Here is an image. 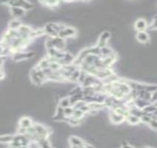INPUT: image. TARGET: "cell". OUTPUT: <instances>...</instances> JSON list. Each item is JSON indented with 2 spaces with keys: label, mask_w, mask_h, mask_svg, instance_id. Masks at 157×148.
Here are the masks:
<instances>
[{
  "label": "cell",
  "mask_w": 157,
  "mask_h": 148,
  "mask_svg": "<svg viewBox=\"0 0 157 148\" xmlns=\"http://www.w3.org/2000/svg\"><path fill=\"white\" fill-rule=\"evenodd\" d=\"M137 40L142 43H146L149 41V36L145 31H138L136 34Z\"/></svg>",
  "instance_id": "12"
},
{
  "label": "cell",
  "mask_w": 157,
  "mask_h": 148,
  "mask_svg": "<svg viewBox=\"0 0 157 148\" xmlns=\"http://www.w3.org/2000/svg\"><path fill=\"white\" fill-rule=\"evenodd\" d=\"M110 34L108 31H104L103 33H102L101 35L99 37L98 42H97L96 46H98L99 48H103L105 47L107 43V41L110 39Z\"/></svg>",
  "instance_id": "6"
},
{
  "label": "cell",
  "mask_w": 157,
  "mask_h": 148,
  "mask_svg": "<svg viewBox=\"0 0 157 148\" xmlns=\"http://www.w3.org/2000/svg\"><path fill=\"white\" fill-rule=\"evenodd\" d=\"M110 119L113 124H121L122 122H123L126 118H125V116H122V115L116 113L114 112L113 110H111V112H110Z\"/></svg>",
  "instance_id": "7"
},
{
  "label": "cell",
  "mask_w": 157,
  "mask_h": 148,
  "mask_svg": "<svg viewBox=\"0 0 157 148\" xmlns=\"http://www.w3.org/2000/svg\"><path fill=\"white\" fill-rule=\"evenodd\" d=\"M113 54V51H112L110 48L107 47V46L100 48V57L101 58L107 57V56H110Z\"/></svg>",
  "instance_id": "13"
},
{
  "label": "cell",
  "mask_w": 157,
  "mask_h": 148,
  "mask_svg": "<svg viewBox=\"0 0 157 148\" xmlns=\"http://www.w3.org/2000/svg\"><path fill=\"white\" fill-rule=\"evenodd\" d=\"M69 144L70 145L74 146H77V147H81V146H83L85 144V141H84L82 139L77 137L76 136H71L69 137L68 139Z\"/></svg>",
  "instance_id": "9"
},
{
  "label": "cell",
  "mask_w": 157,
  "mask_h": 148,
  "mask_svg": "<svg viewBox=\"0 0 157 148\" xmlns=\"http://www.w3.org/2000/svg\"><path fill=\"white\" fill-rule=\"evenodd\" d=\"M79 148H85V146L83 145V146H81V147H79Z\"/></svg>",
  "instance_id": "31"
},
{
  "label": "cell",
  "mask_w": 157,
  "mask_h": 148,
  "mask_svg": "<svg viewBox=\"0 0 157 148\" xmlns=\"http://www.w3.org/2000/svg\"><path fill=\"white\" fill-rule=\"evenodd\" d=\"M149 126L151 128L154 130H157V120H155V119H152L151 121H150Z\"/></svg>",
  "instance_id": "24"
},
{
  "label": "cell",
  "mask_w": 157,
  "mask_h": 148,
  "mask_svg": "<svg viewBox=\"0 0 157 148\" xmlns=\"http://www.w3.org/2000/svg\"><path fill=\"white\" fill-rule=\"evenodd\" d=\"M17 134H20V135H26L27 134V129L24 127H19L17 130Z\"/></svg>",
  "instance_id": "25"
},
{
  "label": "cell",
  "mask_w": 157,
  "mask_h": 148,
  "mask_svg": "<svg viewBox=\"0 0 157 148\" xmlns=\"http://www.w3.org/2000/svg\"><path fill=\"white\" fill-rule=\"evenodd\" d=\"M85 113L82 110L75 109L74 110V113H73L72 116L74 118H75V119H81V120H82V119L83 118V116H85Z\"/></svg>",
  "instance_id": "20"
},
{
  "label": "cell",
  "mask_w": 157,
  "mask_h": 148,
  "mask_svg": "<svg viewBox=\"0 0 157 148\" xmlns=\"http://www.w3.org/2000/svg\"><path fill=\"white\" fill-rule=\"evenodd\" d=\"M145 148H153V147H145Z\"/></svg>",
  "instance_id": "33"
},
{
  "label": "cell",
  "mask_w": 157,
  "mask_h": 148,
  "mask_svg": "<svg viewBox=\"0 0 157 148\" xmlns=\"http://www.w3.org/2000/svg\"><path fill=\"white\" fill-rule=\"evenodd\" d=\"M10 148H19V147H10Z\"/></svg>",
  "instance_id": "32"
},
{
  "label": "cell",
  "mask_w": 157,
  "mask_h": 148,
  "mask_svg": "<svg viewBox=\"0 0 157 148\" xmlns=\"http://www.w3.org/2000/svg\"><path fill=\"white\" fill-rule=\"evenodd\" d=\"M11 14L14 17H21L25 14V10L19 6H13V7H11Z\"/></svg>",
  "instance_id": "8"
},
{
  "label": "cell",
  "mask_w": 157,
  "mask_h": 148,
  "mask_svg": "<svg viewBox=\"0 0 157 148\" xmlns=\"http://www.w3.org/2000/svg\"><path fill=\"white\" fill-rule=\"evenodd\" d=\"M127 121L129 124H138L139 123L141 122V118L138 117V116H134V115L130 114L128 117L126 118Z\"/></svg>",
  "instance_id": "17"
},
{
  "label": "cell",
  "mask_w": 157,
  "mask_h": 148,
  "mask_svg": "<svg viewBox=\"0 0 157 148\" xmlns=\"http://www.w3.org/2000/svg\"><path fill=\"white\" fill-rule=\"evenodd\" d=\"M14 136L15 135H11V134H7V135H2L1 136V138H0V141H1V143L2 144H11L12 143L14 140Z\"/></svg>",
  "instance_id": "14"
},
{
  "label": "cell",
  "mask_w": 157,
  "mask_h": 148,
  "mask_svg": "<svg viewBox=\"0 0 157 148\" xmlns=\"http://www.w3.org/2000/svg\"><path fill=\"white\" fill-rule=\"evenodd\" d=\"M150 28H151V29H153V30H156L157 29V16L153 19V21H152L151 25H150Z\"/></svg>",
  "instance_id": "26"
},
{
  "label": "cell",
  "mask_w": 157,
  "mask_h": 148,
  "mask_svg": "<svg viewBox=\"0 0 157 148\" xmlns=\"http://www.w3.org/2000/svg\"><path fill=\"white\" fill-rule=\"evenodd\" d=\"M35 55V53L33 52V51H18L16 52L15 54L12 55L13 59L15 61H20L23 60V59H31L33 56Z\"/></svg>",
  "instance_id": "4"
},
{
  "label": "cell",
  "mask_w": 157,
  "mask_h": 148,
  "mask_svg": "<svg viewBox=\"0 0 157 148\" xmlns=\"http://www.w3.org/2000/svg\"><path fill=\"white\" fill-rule=\"evenodd\" d=\"M150 102L151 103L157 102V90L152 94V97H151V99H150Z\"/></svg>",
  "instance_id": "27"
},
{
  "label": "cell",
  "mask_w": 157,
  "mask_h": 148,
  "mask_svg": "<svg viewBox=\"0 0 157 148\" xmlns=\"http://www.w3.org/2000/svg\"><path fill=\"white\" fill-rule=\"evenodd\" d=\"M84 146H85V148H95L93 147V145H92V144H89V143L87 142H85V144H84Z\"/></svg>",
  "instance_id": "28"
},
{
  "label": "cell",
  "mask_w": 157,
  "mask_h": 148,
  "mask_svg": "<svg viewBox=\"0 0 157 148\" xmlns=\"http://www.w3.org/2000/svg\"><path fill=\"white\" fill-rule=\"evenodd\" d=\"M87 106L90 108V110H94L97 111L99 110L102 109L105 107V104L103 103H98V102H91V103H87Z\"/></svg>",
  "instance_id": "15"
},
{
  "label": "cell",
  "mask_w": 157,
  "mask_h": 148,
  "mask_svg": "<svg viewBox=\"0 0 157 148\" xmlns=\"http://www.w3.org/2000/svg\"><path fill=\"white\" fill-rule=\"evenodd\" d=\"M147 27H148L147 21L143 19H139L135 22V28L138 31H145Z\"/></svg>",
  "instance_id": "11"
},
{
  "label": "cell",
  "mask_w": 157,
  "mask_h": 148,
  "mask_svg": "<svg viewBox=\"0 0 157 148\" xmlns=\"http://www.w3.org/2000/svg\"><path fill=\"white\" fill-rule=\"evenodd\" d=\"M46 49L51 48H57L58 50L62 51L65 47V41L62 38L58 36H49L45 41Z\"/></svg>",
  "instance_id": "1"
},
{
  "label": "cell",
  "mask_w": 157,
  "mask_h": 148,
  "mask_svg": "<svg viewBox=\"0 0 157 148\" xmlns=\"http://www.w3.org/2000/svg\"><path fill=\"white\" fill-rule=\"evenodd\" d=\"M40 3H42V4L46 5L48 7H56L59 5V2L58 1H44V2H40Z\"/></svg>",
  "instance_id": "22"
},
{
  "label": "cell",
  "mask_w": 157,
  "mask_h": 148,
  "mask_svg": "<svg viewBox=\"0 0 157 148\" xmlns=\"http://www.w3.org/2000/svg\"><path fill=\"white\" fill-rule=\"evenodd\" d=\"M34 126L39 139H48L51 134V130L48 127L39 123H35L34 124Z\"/></svg>",
  "instance_id": "3"
},
{
  "label": "cell",
  "mask_w": 157,
  "mask_h": 148,
  "mask_svg": "<svg viewBox=\"0 0 157 148\" xmlns=\"http://www.w3.org/2000/svg\"><path fill=\"white\" fill-rule=\"evenodd\" d=\"M50 64H51L50 61H49L48 58L47 57V58H44V59H42V60L39 61V64H38L36 66H37L39 69L44 70V69H46V68L50 67Z\"/></svg>",
  "instance_id": "18"
},
{
  "label": "cell",
  "mask_w": 157,
  "mask_h": 148,
  "mask_svg": "<svg viewBox=\"0 0 157 148\" xmlns=\"http://www.w3.org/2000/svg\"><path fill=\"white\" fill-rule=\"evenodd\" d=\"M21 25L22 24H21V22L19 20V19H14L10 21L9 25H8V28H9V29L19 30V28L21 27Z\"/></svg>",
  "instance_id": "16"
},
{
  "label": "cell",
  "mask_w": 157,
  "mask_h": 148,
  "mask_svg": "<svg viewBox=\"0 0 157 148\" xmlns=\"http://www.w3.org/2000/svg\"><path fill=\"white\" fill-rule=\"evenodd\" d=\"M28 148H41L40 144H39V141H30L28 145Z\"/></svg>",
  "instance_id": "23"
},
{
  "label": "cell",
  "mask_w": 157,
  "mask_h": 148,
  "mask_svg": "<svg viewBox=\"0 0 157 148\" xmlns=\"http://www.w3.org/2000/svg\"><path fill=\"white\" fill-rule=\"evenodd\" d=\"M77 34V30L74 28L70 27V26H66L63 30L59 33L58 36L62 39H66L67 37H71V36H75Z\"/></svg>",
  "instance_id": "5"
},
{
  "label": "cell",
  "mask_w": 157,
  "mask_h": 148,
  "mask_svg": "<svg viewBox=\"0 0 157 148\" xmlns=\"http://www.w3.org/2000/svg\"><path fill=\"white\" fill-rule=\"evenodd\" d=\"M69 148H79V147H77V146H74V145H70Z\"/></svg>",
  "instance_id": "30"
},
{
  "label": "cell",
  "mask_w": 157,
  "mask_h": 148,
  "mask_svg": "<svg viewBox=\"0 0 157 148\" xmlns=\"http://www.w3.org/2000/svg\"><path fill=\"white\" fill-rule=\"evenodd\" d=\"M74 112V108L72 106L64 108V116H65L66 117H70V116H72Z\"/></svg>",
  "instance_id": "21"
},
{
  "label": "cell",
  "mask_w": 157,
  "mask_h": 148,
  "mask_svg": "<svg viewBox=\"0 0 157 148\" xmlns=\"http://www.w3.org/2000/svg\"><path fill=\"white\" fill-rule=\"evenodd\" d=\"M33 121L31 120V118L28 117V116H24V117H21L20 119H19V127H24L28 129L30 127L33 125Z\"/></svg>",
  "instance_id": "10"
},
{
  "label": "cell",
  "mask_w": 157,
  "mask_h": 148,
  "mask_svg": "<svg viewBox=\"0 0 157 148\" xmlns=\"http://www.w3.org/2000/svg\"><path fill=\"white\" fill-rule=\"evenodd\" d=\"M59 105H60L61 107H62L63 108H66L71 106V104H70V97L67 96V97L62 98V99H60V101H59Z\"/></svg>",
  "instance_id": "19"
},
{
  "label": "cell",
  "mask_w": 157,
  "mask_h": 148,
  "mask_svg": "<svg viewBox=\"0 0 157 148\" xmlns=\"http://www.w3.org/2000/svg\"><path fill=\"white\" fill-rule=\"evenodd\" d=\"M122 148H136V147H133V146L130 145V144H124L123 146H122Z\"/></svg>",
  "instance_id": "29"
},
{
  "label": "cell",
  "mask_w": 157,
  "mask_h": 148,
  "mask_svg": "<svg viewBox=\"0 0 157 148\" xmlns=\"http://www.w3.org/2000/svg\"><path fill=\"white\" fill-rule=\"evenodd\" d=\"M66 27L65 25L62 23H54L50 22L47 23L43 29H44L45 34L48 35L50 36H58L59 33L62 30H63Z\"/></svg>",
  "instance_id": "2"
}]
</instances>
